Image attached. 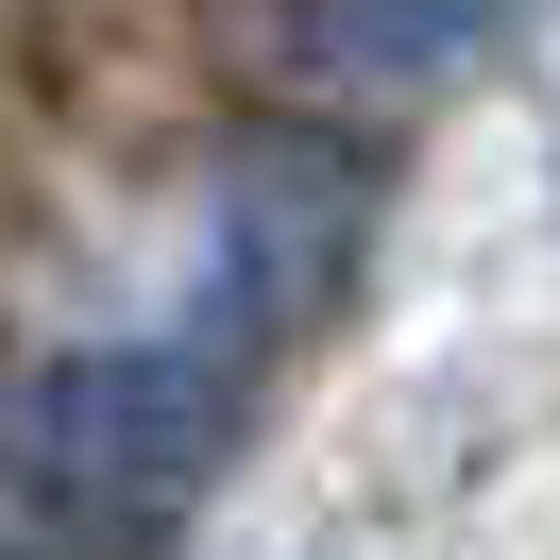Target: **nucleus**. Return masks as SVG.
<instances>
[{
	"mask_svg": "<svg viewBox=\"0 0 560 560\" xmlns=\"http://www.w3.org/2000/svg\"><path fill=\"white\" fill-rule=\"evenodd\" d=\"M238 340H255V323L205 306L187 340L69 357V374H35L18 408H0V442L35 458L51 492H85V510H171V492L238 442Z\"/></svg>",
	"mask_w": 560,
	"mask_h": 560,
	"instance_id": "obj_1",
	"label": "nucleus"
},
{
	"mask_svg": "<svg viewBox=\"0 0 560 560\" xmlns=\"http://www.w3.org/2000/svg\"><path fill=\"white\" fill-rule=\"evenodd\" d=\"M492 35H510V0H340V18H323V51L374 69V85H424V69H458V51H492Z\"/></svg>",
	"mask_w": 560,
	"mask_h": 560,
	"instance_id": "obj_2",
	"label": "nucleus"
}]
</instances>
